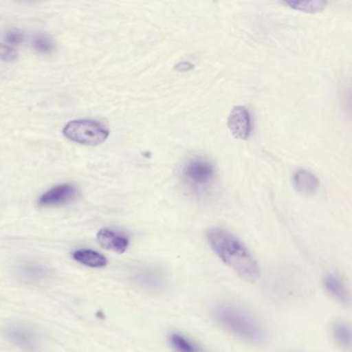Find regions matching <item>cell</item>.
<instances>
[{
    "label": "cell",
    "instance_id": "cell-9",
    "mask_svg": "<svg viewBox=\"0 0 352 352\" xmlns=\"http://www.w3.org/2000/svg\"><path fill=\"white\" fill-rule=\"evenodd\" d=\"M133 279L147 289L157 290L164 284L162 274L151 267H139L133 272Z\"/></svg>",
    "mask_w": 352,
    "mask_h": 352
},
{
    "label": "cell",
    "instance_id": "cell-6",
    "mask_svg": "<svg viewBox=\"0 0 352 352\" xmlns=\"http://www.w3.org/2000/svg\"><path fill=\"white\" fill-rule=\"evenodd\" d=\"M228 126L236 139L248 140L251 133V118L248 110L242 106L232 108L228 116Z\"/></svg>",
    "mask_w": 352,
    "mask_h": 352
},
{
    "label": "cell",
    "instance_id": "cell-4",
    "mask_svg": "<svg viewBox=\"0 0 352 352\" xmlns=\"http://www.w3.org/2000/svg\"><path fill=\"white\" fill-rule=\"evenodd\" d=\"M5 336L8 341L25 352H41L43 338L34 327L25 323H12L6 327Z\"/></svg>",
    "mask_w": 352,
    "mask_h": 352
},
{
    "label": "cell",
    "instance_id": "cell-15",
    "mask_svg": "<svg viewBox=\"0 0 352 352\" xmlns=\"http://www.w3.org/2000/svg\"><path fill=\"white\" fill-rule=\"evenodd\" d=\"M331 335L340 347L343 349H349L351 346V329L349 325L341 321L333 323L331 327Z\"/></svg>",
    "mask_w": 352,
    "mask_h": 352
},
{
    "label": "cell",
    "instance_id": "cell-12",
    "mask_svg": "<svg viewBox=\"0 0 352 352\" xmlns=\"http://www.w3.org/2000/svg\"><path fill=\"white\" fill-rule=\"evenodd\" d=\"M325 290L342 304H348L350 300L349 292L341 279L333 274H329L323 278Z\"/></svg>",
    "mask_w": 352,
    "mask_h": 352
},
{
    "label": "cell",
    "instance_id": "cell-16",
    "mask_svg": "<svg viewBox=\"0 0 352 352\" xmlns=\"http://www.w3.org/2000/svg\"><path fill=\"white\" fill-rule=\"evenodd\" d=\"M285 5L294 10L306 12V13H318L327 7V1L323 0H309V1H287Z\"/></svg>",
    "mask_w": 352,
    "mask_h": 352
},
{
    "label": "cell",
    "instance_id": "cell-14",
    "mask_svg": "<svg viewBox=\"0 0 352 352\" xmlns=\"http://www.w3.org/2000/svg\"><path fill=\"white\" fill-rule=\"evenodd\" d=\"M168 342L176 352H203L197 344L180 333H170Z\"/></svg>",
    "mask_w": 352,
    "mask_h": 352
},
{
    "label": "cell",
    "instance_id": "cell-8",
    "mask_svg": "<svg viewBox=\"0 0 352 352\" xmlns=\"http://www.w3.org/2000/svg\"><path fill=\"white\" fill-rule=\"evenodd\" d=\"M98 242L102 248L117 253H124L129 246V239L126 234L110 228H102L98 232Z\"/></svg>",
    "mask_w": 352,
    "mask_h": 352
},
{
    "label": "cell",
    "instance_id": "cell-17",
    "mask_svg": "<svg viewBox=\"0 0 352 352\" xmlns=\"http://www.w3.org/2000/svg\"><path fill=\"white\" fill-rule=\"evenodd\" d=\"M34 47L38 52L49 54L54 50V42L48 34H38L34 38Z\"/></svg>",
    "mask_w": 352,
    "mask_h": 352
},
{
    "label": "cell",
    "instance_id": "cell-5",
    "mask_svg": "<svg viewBox=\"0 0 352 352\" xmlns=\"http://www.w3.org/2000/svg\"><path fill=\"white\" fill-rule=\"evenodd\" d=\"M183 177L193 187H205L213 180L215 170L212 164L201 158H195L183 166Z\"/></svg>",
    "mask_w": 352,
    "mask_h": 352
},
{
    "label": "cell",
    "instance_id": "cell-1",
    "mask_svg": "<svg viewBox=\"0 0 352 352\" xmlns=\"http://www.w3.org/2000/svg\"><path fill=\"white\" fill-rule=\"evenodd\" d=\"M212 250L245 281L254 283L261 277V270L252 253L236 236L222 228H211L207 232Z\"/></svg>",
    "mask_w": 352,
    "mask_h": 352
},
{
    "label": "cell",
    "instance_id": "cell-19",
    "mask_svg": "<svg viewBox=\"0 0 352 352\" xmlns=\"http://www.w3.org/2000/svg\"><path fill=\"white\" fill-rule=\"evenodd\" d=\"M6 41L11 45H19L24 41V34L20 30H11L6 36Z\"/></svg>",
    "mask_w": 352,
    "mask_h": 352
},
{
    "label": "cell",
    "instance_id": "cell-18",
    "mask_svg": "<svg viewBox=\"0 0 352 352\" xmlns=\"http://www.w3.org/2000/svg\"><path fill=\"white\" fill-rule=\"evenodd\" d=\"M18 53L15 49L8 45L0 44V59L6 63H13L17 59Z\"/></svg>",
    "mask_w": 352,
    "mask_h": 352
},
{
    "label": "cell",
    "instance_id": "cell-10",
    "mask_svg": "<svg viewBox=\"0 0 352 352\" xmlns=\"http://www.w3.org/2000/svg\"><path fill=\"white\" fill-rule=\"evenodd\" d=\"M18 273L22 279L28 282H43L51 277L49 267L38 263H24L18 267Z\"/></svg>",
    "mask_w": 352,
    "mask_h": 352
},
{
    "label": "cell",
    "instance_id": "cell-2",
    "mask_svg": "<svg viewBox=\"0 0 352 352\" xmlns=\"http://www.w3.org/2000/svg\"><path fill=\"white\" fill-rule=\"evenodd\" d=\"M215 320L232 335L251 344H261L267 339L263 325L246 311L232 305L220 304L213 308Z\"/></svg>",
    "mask_w": 352,
    "mask_h": 352
},
{
    "label": "cell",
    "instance_id": "cell-13",
    "mask_svg": "<svg viewBox=\"0 0 352 352\" xmlns=\"http://www.w3.org/2000/svg\"><path fill=\"white\" fill-rule=\"evenodd\" d=\"M73 256L78 263L89 267H104L108 263L104 255L90 249H80L75 251Z\"/></svg>",
    "mask_w": 352,
    "mask_h": 352
},
{
    "label": "cell",
    "instance_id": "cell-20",
    "mask_svg": "<svg viewBox=\"0 0 352 352\" xmlns=\"http://www.w3.org/2000/svg\"><path fill=\"white\" fill-rule=\"evenodd\" d=\"M191 69H193L192 63H185V61H184V63H179V65H177V67H176L177 71H180V72H187Z\"/></svg>",
    "mask_w": 352,
    "mask_h": 352
},
{
    "label": "cell",
    "instance_id": "cell-7",
    "mask_svg": "<svg viewBox=\"0 0 352 352\" xmlns=\"http://www.w3.org/2000/svg\"><path fill=\"white\" fill-rule=\"evenodd\" d=\"M77 197V188L72 184H63L47 191L38 199V205L42 207H54L65 205Z\"/></svg>",
    "mask_w": 352,
    "mask_h": 352
},
{
    "label": "cell",
    "instance_id": "cell-11",
    "mask_svg": "<svg viewBox=\"0 0 352 352\" xmlns=\"http://www.w3.org/2000/svg\"><path fill=\"white\" fill-rule=\"evenodd\" d=\"M294 186L300 195H312L318 189L319 180L309 170H298L294 175Z\"/></svg>",
    "mask_w": 352,
    "mask_h": 352
},
{
    "label": "cell",
    "instance_id": "cell-3",
    "mask_svg": "<svg viewBox=\"0 0 352 352\" xmlns=\"http://www.w3.org/2000/svg\"><path fill=\"white\" fill-rule=\"evenodd\" d=\"M65 138L85 146H98L108 139L110 131L96 121H71L63 129Z\"/></svg>",
    "mask_w": 352,
    "mask_h": 352
}]
</instances>
